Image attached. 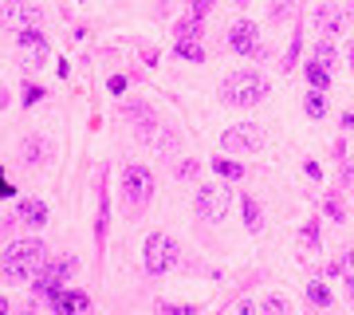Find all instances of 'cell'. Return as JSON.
<instances>
[{
  "label": "cell",
  "instance_id": "1",
  "mask_svg": "<svg viewBox=\"0 0 354 315\" xmlns=\"http://www.w3.org/2000/svg\"><path fill=\"white\" fill-rule=\"evenodd\" d=\"M44 244L39 240H12L8 244V252H4V260H0V268H4V276L16 280V284H28V280H36V272L44 268Z\"/></svg>",
  "mask_w": 354,
  "mask_h": 315
},
{
  "label": "cell",
  "instance_id": "2",
  "mask_svg": "<svg viewBox=\"0 0 354 315\" xmlns=\"http://www.w3.org/2000/svg\"><path fill=\"white\" fill-rule=\"evenodd\" d=\"M264 95H268V79L260 71H232L221 83V99L228 107H256Z\"/></svg>",
  "mask_w": 354,
  "mask_h": 315
},
{
  "label": "cell",
  "instance_id": "3",
  "mask_svg": "<svg viewBox=\"0 0 354 315\" xmlns=\"http://www.w3.org/2000/svg\"><path fill=\"white\" fill-rule=\"evenodd\" d=\"M177 260H181V249H177L174 237H165V233H150V237H146V256H142V264H146L150 276L174 272Z\"/></svg>",
  "mask_w": 354,
  "mask_h": 315
},
{
  "label": "cell",
  "instance_id": "4",
  "mask_svg": "<svg viewBox=\"0 0 354 315\" xmlns=\"http://www.w3.org/2000/svg\"><path fill=\"white\" fill-rule=\"evenodd\" d=\"M153 197V174L146 165H127L122 170V201H127L130 213L146 209V201Z\"/></svg>",
  "mask_w": 354,
  "mask_h": 315
},
{
  "label": "cell",
  "instance_id": "5",
  "mask_svg": "<svg viewBox=\"0 0 354 315\" xmlns=\"http://www.w3.org/2000/svg\"><path fill=\"white\" fill-rule=\"evenodd\" d=\"M75 268H79V260L75 256H64V260H44V268H39L36 272V284H32V288L39 291V296H51V291H59L67 284V280L75 276Z\"/></svg>",
  "mask_w": 354,
  "mask_h": 315
},
{
  "label": "cell",
  "instance_id": "6",
  "mask_svg": "<svg viewBox=\"0 0 354 315\" xmlns=\"http://www.w3.org/2000/svg\"><path fill=\"white\" fill-rule=\"evenodd\" d=\"M228 48L236 55H252V60H268V48L260 44V28L252 20H236L228 28Z\"/></svg>",
  "mask_w": 354,
  "mask_h": 315
},
{
  "label": "cell",
  "instance_id": "7",
  "mask_svg": "<svg viewBox=\"0 0 354 315\" xmlns=\"http://www.w3.org/2000/svg\"><path fill=\"white\" fill-rule=\"evenodd\" d=\"M232 205V189L225 186H201L197 189V217L201 221H225Z\"/></svg>",
  "mask_w": 354,
  "mask_h": 315
},
{
  "label": "cell",
  "instance_id": "8",
  "mask_svg": "<svg viewBox=\"0 0 354 315\" xmlns=\"http://www.w3.org/2000/svg\"><path fill=\"white\" fill-rule=\"evenodd\" d=\"M260 146H264V130L256 123L228 126L221 134V150H228V154H248V150H260Z\"/></svg>",
  "mask_w": 354,
  "mask_h": 315
},
{
  "label": "cell",
  "instance_id": "9",
  "mask_svg": "<svg viewBox=\"0 0 354 315\" xmlns=\"http://www.w3.org/2000/svg\"><path fill=\"white\" fill-rule=\"evenodd\" d=\"M0 24L20 32V28H36L44 24V12H39V4L32 0H8V4H0Z\"/></svg>",
  "mask_w": 354,
  "mask_h": 315
},
{
  "label": "cell",
  "instance_id": "10",
  "mask_svg": "<svg viewBox=\"0 0 354 315\" xmlns=\"http://www.w3.org/2000/svg\"><path fill=\"white\" fill-rule=\"evenodd\" d=\"M48 300H51V307H55L59 315L87 312V307H91V296H87V291H75V288H59V291H51Z\"/></svg>",
  "mask_w": 354,
  "mask_h": 315
},
{
  "label": "cell",
  "instance_id": "11",
  "mask_svg": "<svg viewBox=\"0 0 354 315\" xmlns=\"http://www.w3.org/2000/svg\"><path fill=\"white\" fill-rule=\"evenodd\" d=\"M16 221L28 228H44V221H48V205L39 201V197H24V201L16 205Z\"/></svg>",
  "mask_w": 354,
  "mask_h": 315
},
{
  "label": "cell",
  "instance_id": "12",
  "mask_svg": "<svg viewBox=\"0 0 354 315\" xmlns=\"http://www.w3.org/2000/svg\"><path fill=\"white\" fill-rule=\"evenodd\" d=\"M48 158H51V142L39 138V134H32V138L20 146V162H24V165H44Z\"/></svg>",
  "mask_w": 354,
  "mask_h": 315
},
{
  "label": "cell",
  "instance_id": "13",
  "mask_svg": "<svg viewBox=\"0 0 354 315\" xmlns=\"http://www.w3.org/2000/svg\"><path fill=\"white\" fill-rule=\"evenodd\" d=\"M304 71H307V83H311L315 91H327V87H330V67H323L319 60H315V63H307Z\"/></svg>",
  "mask_w": 354,
  "mask_h": 315
},
{
  "label": "cell",
  "instance_id": "14",
  "mask_svg": "<svg viewBox=\"0 0 354 315\" xmlns=\"http://www.w3.org/2000/svg\"><path fill=\"white\" fill-rule=\"evenodd\" d=\"M244 225H248V233L264 228V209L256 205V197H244Z\"/></svg>",
  "mask_w": 354,
  "mask_h": 315
},
{
  "label": "cell",
  "instance_id": "15",
  "mask_svg": "<svg viewBox=\"0 0 354 315\" xmlns=\"http://www.w3.org/2000/svg\"><path fill=\"white\" fill-rule=\"evenodd\" d=\"M307 300L315 303V307H330L335 296H330V288L323 284V280H311V284H307Z\"/></svg>",
  "mask_w": 354,
  "mask_h": 315
},
{
  "label": "cell",
  "instance_id": "16",
  "mask_svg": "<svg viewBox=\"0 0 354 315\" xmlns=\"http://www.w3.org/2000/svg\"><path fill=\"white\" fill-rule=\"evenodd\" d=\"M174 36L177 39H201V16H185V20H177Z\"/></svg>",
  "mask_w": 354,
  "mask_h": 315
},
{
  "label": "cell",
  "instance_id": "17",
  "mask_svg": "<svg viewBox=\"0 0 354 315\" xmlns=\"http://www.w3.org/2000/svg\"><path fill=\"white\" fill-rule=\"evenodd\" d=\"M177 55H181V60H189V63H205L201 39H177Z\"/></svg>",
  "mask_w": 354,
  "mask_h": 315
},
{
  "label": "cell",
  "instance_id": "18",
  "mask_svg": "<svg viewBox=\"0 0 354 315\" xmlns=\"http://www.w3.org/2000/svg\"><path fill=\"white\" fill-rule=\"evenodd\" d=\"M295 8H299V0H268V16L272 20H288V16H295Z\"/></svg>",
  "mask_w": 354,
  "mask_h": 315
},
{
  "label": "cell",
  "instance_id": "19",
  "mask_svg": "<svg viewBox=\"0 0 354 315\" xmlns=\"http://www.w3.org/2000/svg\"><path fill=\"white\" fill-rule=\"evenodd\" d=\"M16 39H20V48H48V39H44L39 24L36 28H20V32H16Z\"/></svg>",
  "mask_w": 354,
  "mask_h": 315
},
{
  "label": "cell",
  "instance_id": "20",
  "mask_svg": "<svg viewBox=\"0 0 354 315\" xmlns=\"http://www.w3.org/2000/svg\"><path fill=\"white\" fill-rule=\"evenodd\" d=\"M299 240H304V249H307V252H315V249H319V240H323V233H319V221H307V225L299 228Z\"/></svg>",
  "mask_w": 354,
  "mask_h": 315
},
{
  "label": "cell",
  "instance_id": "21",
  "mask_svg": "<svg viewBox=\"0 0 354 315\" xmlns=\"http://www.w3.org/2000/svg\"><path fill=\"white\" fill-rule=\"evenodd\" d=\"M315 20H319V28H323L327 36H335V32H339V16H335V8H330V4H323V8H319Z\"/></svg>",
  "mask_w": 354,
  "mask_h": 315
},
{
  "label": "cell",
  "instance_id": "22",
  "mask_svg": "<svg viewBox=\"0 0 354 315\" xmlns=\"http://www.w3.org/2000/svg\"><path fill=\"white\" fill-rule=\"evenodd\" d=\"M304 111L311 114V118H323V114H327V99H323V91H311V95H307Z\"/></svg>",
  "mask_w": 354,
  "mask_h": 315
},
{
  "label": "cell",
  "instance_id": "23",
  "mask_svg": "<svg viewBox=\"0 0 354 315\" xmlns=\"http://www.w3.org/2000/svg\"><path fill=\"white\" fill-rule=\"evenodd\" d=\"M213 170L221 177H228V181H236V177H244V165L241 162H228V158H216L213 162Z\"/></svg>",
  "mask_w": 354,
  "mask_h": 315
},
{
  "label": "cell",
  "instance_id": "24",
  "mask_svg": "<svg viewBox=\"0 0 354 315\" xmlns=\"http://www.w3.org/2000/svg\"><path fill=\"white\" fill-rule=\"evenodd\" d=\"M323 213H327L330 221H346V209H342L339 193H327V197H323Z\"/></svg>",
  "mask_w": 354,
  "mask_h": 315
},
{
  "label": "cell",
  "instance_id": "25",
  "mask_svg": "<svg viewBox=\"0 0 354 315\" xmlns=\"http://www.w3.org/2000/svg\"><path fill=\"white\" fill-rule=\"evenodd\" d=\"M106 217H111V201H106V186H102V193H99V225H95V237H106Z\"/></svg>",
  "mask_w": 354,
  "mask_h": 315
},
{
  "label": "cell",
  "instance_id": "26",
  "mask_svg": "<svg viewBox=\"0 0 354 315\" xmlns=\"http://www.w3.org/2000/svg\"><path fill=\"white\" fill-rule=\"evenodd\" d=\"M260 312H264V315H288L291 303L279 300V296H272V300H260Z\"/></svg>",
  "mask_w": 354,
  "mask_h": 315
},
{
  "label": "cell",
  "instance_id": "27",
  "mask_svg": "<svg viewBox=\"0 0 354 315\" xmlns=\"http://www.w3.org/2000/svg\"><path fill=\"white\" fill-rule=\"evenodd\" d=\"M299 44H304V39H299V28H295V36H291V48H288V55H283V63H279L283 71H291V67L299 63Z\"/></svg>",
  "mask_w": 354,
  "mask_h": 315
},
{
  "label": "cell",
  "instance_id": "28",
  "mask_svg": "<svg viewBox=\"0 0 354 315\" xmlns=\"http://www.w3.org/2000/svg\"><path fill=\"white\" fill-rule=\"evenodd\" d=\"M315 60L323 63V67L335 63V48H330V39H319V44H315Z\"/></svg>",
  "mask_w": 354,
  "mask_h": 315
},
{
  "label": "cell",
  "instance_id": "29",
  "mask_svg": "<svg viewBox=\"0 0 354 315\" xmlns=\"http://www.w3.org/2000/svg\"><path fill=\"white\" fill-rule=\"evenodd\" d=\"M339 186L346 189V193H354V162H351V158H346L342 170H339Z\"/></svg>",
  "mask_w": 354,
  "mask_h": 315
},
{
  "label": "cell",
  "instance_id": "30",
  "mask_svg": "<svg viewBox=\"0 0 354 315\" xmlns=\"http://www.w3.org/2000/svg\"><path fill=\"white\" fill-rule=\"evenodd\" d=\"M197 170H201V165H197V158H181V162L174 165L177 177H197Z\"/></svg>",
  "mask_w": 354,
  "mask_h": 315
},
{
  "label": "cell",
  "instance_id": "31",
  "mask_svg": "<svg viewBox=\"0 0 354 315\" xmlns=\"http://www.w3.org/2000/svg\"><path fill=\"white\" fill-rule=\"evenodd\" d=\"M213 4H216V0H189V16H201V20H205Z\"/></svg>",
  "mask_w": 354,
  "mask_h": 315
},
{
  "label": "cell",
  "instance_id": "32",
  "mask_svg": "<svg viewBox=\"0 0 354 315\" xmlns=\"http://www.w3.org/2000/svg\"><path fill=\"white\" fill-rule=\"evenodd\" d=\"M44 99V87H24V107H36Z\"/></svg>",
  "mask_w": 354,
  "mask_h": 315
},
{
  "label": "cell",
  "instance_id": "33",
  "mask_svg": "<svg viewBox=\"0 0 354 315\" xmlns=\"http://www.w3.org/2000/svg\"><path fill=\"white\" fill-rule=\"evenodd\" d=\"M158 146H162V150H177V134L174 130H165L162 138H158Z\"/></svg>",
  "mask_w": 354,
  "mask_h": 315
},
{
  "label": "cell",
  "instance_id": "34",
  "mask_svg": "<svg viewBox=\"0 0 354 315\" xmlns=\"http://www.w3.org/2000/svg\"><path fill=\"white\" fill-rule=\"evenodd\" d=\"M111 91H114V95H122V91H127V79L114 75V79H111Z\"/></svg>",
  "mask_w": 354,
  "mask_h": 315
},
{
  "label": "cell",
  "instance_id": "35",
  "mask_svg": "<svg viewBox=\"0 0 354 315\" xmlns=\"http://www.w3.org/2000/svg\"><path fill=\"white\" fill-rule=\"evenodd\" d=\"M162 312H177V315H197V307H169V303H165Z\"/></svg>",
  "mask_w": 354,
  "mask_h": 315
},
{
  "label": "cell",
  "instance_id": "36",
  "mask_svg": "<svg viewBox=\"0 0 354 315\" xmlns=\"http://www.w3.org/2000/svg\"><path fill=\"white\" fill-rule=\"evenodd\" d=\"M12 193H16V189L8 186V181H4V174H0V197H12Z\"/></svg>",
  "mask_w": 354,
  "mask_h": 315
},
{
  "label": "cell",
  "instance_id": "37",
  "mask_svg": "<svg viewBox=\"0 0 354 315\" xmlns=\"http://www.w3.org/2000/svg\"><path fill=\"white\" fill-rule=\"evenodd\" d=\"M342 126H346V130H354V114H351V111L342 114Z\"/></svg>",
  "mask_w": 354,
  "mask_h": 315
},
{
  "label": "cell",
  "instance_id": "38",
  "mask_svg": "<svg viewBox=\"0 0 354 315\" xmlns=\"http://www.w3.org/2000/svg\"><path fill=\"white\" fill-rule=\"evenodd\" d=\"M346 268L354 272V249H346Z\"/></svg>",
  "mask_w": 354,
  "mask_h": 315
},
{
  "label": "cell",
  "instance_id": "39",
  "mask_svg": "<svg viewBox=\"0 0 354 315\" xmlns=\"http://www.w3.org/2000/svg\"><path fill=\"white\" fill-rule=\"evenodd\" d=\"M346 291H351V300H354V276H351V280H346Z\"/></svg>",
  "mask_w": 354,
  "mask_h": 315
},
{
  "label": "cell",
  "instance_id": "40",
  "mask_svg": "<svg viewBox=\"0 0 354 315\" xmlns=\"http://www.w3.org/2000/svg\"><path fill=\"white\" fill-rule=\"evenodd\" d=\"M346 12H351V20H354V0H346Z\"/></svg>",
  "mask_w": 354,
  "mask_h": 315
},
{
  "label": "cell",
  "instance_id": "41",
  "mask_svg": "<svg viewBox=\"0 0 354 315\" xmlns=\"http://www.w3.org/2000/svg\"><path fill=\"white\" fill-rule=\"evenodd\" d=\"M0 312H8V303H4V300H0Z\"/></svg>",
  "mask_w": 354,
  "mask_h": 315
},
{
  "label": "cell",
  "instance_id": "42",
  "mask_svg": "<svg viewBox=\"0 0 354 315\" xmlns=\"http://www.w3.org/2000/svg\"><path fill=\"white\" fill-rule=\"evenodd\" d=\"M4 102H8V99H4V91H0V107H4Z\"/></svg>",
  "mask_w": 354,
  "mask_h": 315
}]
</instances>
